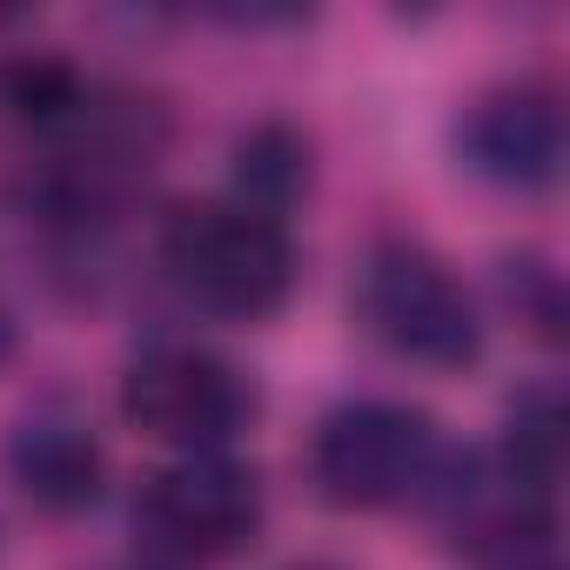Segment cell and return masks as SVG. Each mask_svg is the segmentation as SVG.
Returning <instances> with one entry per match:
<instances>
[{"mask_svg":"<svg viewBox=\"0 0 570 570\" xmlns=\"http://www.w3.org/2000/svg\"><path fill=\"white\" fill-rule=\"evenodd\" d=\"M363 330L423 370H470L483 356V316L463 275L423 242H376L356 268Z\"/></svg>","mask_w":570,"mask_h":570,"instance_id":"7a4b0ae2","label":"cell"},{"mask_svg":"<svg viewBox=\"0 0 570 570\" xmlns=\"http://www.w3.org/2000/svg\"><path fill=\"white\" fill-rule=\"evenodd\" d=\"M303 570H336V563H303Z\"/></svg>","mask_w":570,"mask_h":570,"instance_id":"7c38bea8","label":"cell"},{"mask_svg":"<svg viewBox=\"0 0 570 570\" xmlns=\"http://www.w3.org/2000/svg\"><path fill=\"white\" fill-rule=\"evenodd\" d=\"M135 523L161 557H188V563L235 557L262 530V476L228 450L175 456L141 483Z\"/></svg>","mask_w":570,"mask_h":570,"instance_id":"5b68a950","label":"cell"},{"mask_svg":"<svg viewBox=\"0 0 570 570\" xmlns=\"http://www.w3.org/2000/svg\"><path fill=\"white\" fill-rule=\"evenodd\" d=\"M121 410L155 443L195 456L228 450L255 423V383L208 343H148L121 376Z\"/></svg>","mask_w":570,"mask_h":570,"instance_id":"277c9868","label":"cell"},{"mask_svg":"<svg viewBox=\"0 0 570 570\" xmlns=\"http://www.w3.org/2000/svg\"><path fill=\"white\" fill-rule=\"evenodd\" d=\"M309 188V135L289 121H262L235 141V202L262 215H289V202Z\"/></svg>","mask_w":570,"mask_h":570,"instance_id":"9c48e42d","label":"cell"},{"mask_svg":"<svg viewBox=\"0 0 570 570\" xmlns=\"http://www.w3.org/2000/svg\"><path fill=\"white\" fill-rule=\"evenodd\" d=\"M8 476L21 483V497H35L41 510H88L101 497L108 456L101 436L88 423V410L75 396H35L14 423H8Z\"/></svg>","mask_w":570,"mask_h":570,"instance_id":"52a82bcc","label":"cell"},{"mask_svg":"<svg viewBox=\"0 0 570 570\" xmlns=\"http://www.w3.org/2000/svg\"><path fill=\"white\" fill-rule=\"evenodd\" d=\"M463 161L497 188H550L563 168V101L550 81H490L456 115Z\"/></svg>","mask_w":570,"mask_h":570,"instance_id":"8992f818","label":"cell"},{"mask_svg":"<svg viewBox=\"0 0 570 570\" xmlns=\"http://www.w3.org/2000/svg\"><path fill=\"white\" fill-rule=\"evenodd\" d=\"M108 570H155V563H108Z\"/></svg>","mask_w":570,"mask_h":570,"instance_id":"8fae6325","label":"cell"},{"mask_svg":"<svg viewBox=\"0 0 570 570\" xmlns=\"http://www.w3.org/2000/svg\"><path fill=\"white\" fill-rule=\"evenodd\" d=\"M443 463V430L416 403L356 396L330 410L309 436V476L336 510H390L430 490Z\"/></svg>","mask_w":570,"mask_h":570,"instance_id":"3957f363","label":"cell"},{"mask_svg":"<svg viewBox=\"0 0 570 570\" xmlns=\"http://www.w3.org/2000/svg\"><path fill=\"white\" fill-rule=\"evenodd\" d=\"M161 268L208 316L262 323L296 296V235L282 215H262L235 195L181 202L161 222Z\"/></svg>","mask_w":570,"mask_h":570,"instance_id":"6da1fadb","label":"cell"},{"mask_svg":"<svg viewBox=\"0 0 570 570\" xmlns=\"http://www.w3.org/2000/svg\"><path fill=\"white\" fill-rule=\"evenodd\" d=\"M517 497H530L537 510H550L557 476H563V396L557 383H530L510 416H503V463H497Z\"/></svg>","mask_w":570,"mask_h":570,"instance_id":"ba28073f","label":"cell"},{"mask_svg":"<svg viewBox=\"0 0 570 570\" xmlns=\"http://www.w3.org/2000/svg\"><path fill=\"white\" fill-rule=\"evenodd\" d=\"M483 563H490V570H563V557H557L550 530H530V537H517V543L490 550Z\"/></svg>","mask_w":570,"mask_h":570,"instance_id":"30bf717a","label":"cell"}]
</instances>
